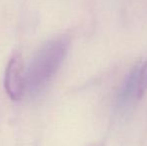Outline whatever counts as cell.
I'll return each mask as SVG.
<instances>
[{
    "label": "cell",
    "mask_w": 147,
    "mask_h": 146,
    "mask_svg": "<svg viewBox=\"0 0 147 146\" xmlns=\"http://www.w3.org/2000/svg\"><path fill=\"white\" fill-rule=\"evenodd\" d=\"M69 46L70 38L61 35L47 42L37 52L26 71V92L37 96L46 89L61 67Z\"/></svg>",
    "instance_id": "6da1fadb"
},
{
    "label": "cell",
    "mask_w": 147,
    "mask_h": 146,
    "mask_svg": "<svg viewBox=\"0 0 147 146\" xmlns=\"http://www.w3.org/2000/svg\"><path fill=\"white\" fill-rule=\"evenodd\" d=\"M4 88L12 100H19L26 91V72L19 54L11 57L4 74Z\"/></svg>",
    "instance_id": "7a4b0ae2"
},
{
    "label": "cell",
    "mask_w": 147,
    "mask_h": 146,
    "mask_svg": "<svg viewBox=\"0 0 147 146\" xmlns=\"http://www.w3.org/2000/svg\"><path fill=\"white\" fill-rule=\"evenodd\" d=\"M137 68V94L141 99L147 91V59L136 64Z\"/></svg>",
    "instance_id": "3957f363"
},
{
    "label": "cell",
    "mask_w": 147,
    "mask_h": 146,
    "mask_svg": "<svg viewBox=\"0 0 147 146\" xmlns=\"http://www.w3.org/2000/svg\"><path fill=\"white\" fill-rule=\"evenodd\" d=\"M88 146H104V144L101 142H95V143H92V144H90Z\"/></svg>",
    "instance_id": "277c9868"
}]
</instances>
